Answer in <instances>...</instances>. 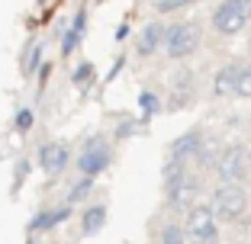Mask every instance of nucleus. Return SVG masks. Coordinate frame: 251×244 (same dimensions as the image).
I'll return each instance as SVG.
<instances>
[{"label":"nucleus","mask_w":251,"mask_h":244,"mask_svg":"<svg viewBox=\"0 0 251 244\" xmlns=\"http://www.w3.org/2000/svg\"><path fill=\"white\" fill-rule=\"evenodd\" d=\"M29 170H32V164H29V157H20L16 161V167H13V193L23 186V180L29 177Z\"/></svg>","instance_id":"b1692460"},{"label":"nucleus","mask_w":251,"mask_h":244,"mask_svg":"<svg viewBox=\"0 0 251 244\" xmlns=\"http://www.w3.org/2000/svg\"><path fill=\"white\" fill-rule=\"evenodd\" d=\"M71 209H74V206H68V202H61L58 209H42V212H36V215L29 219L26 231H29V235H42V231L58 228V225H65L68 219H71Z\"/></svg>","instance_id":"9d476101"},{"label":"nucleus","mask_w":251,"mask_h":244,"mask_svg":"<svg viewBox=\"0 0 251 244\" xmlns=\"http://www.w3.org/2000/svg\"><path fill=\"white\" fill-rule=\"evenodd\" d=\"M158 244H187V231H184V225L168 222V225L161 228V235H158Z\"/></svg>","instance_id":"4be33fe9"},{"label":"nucleus","mask_w":251,"mask_h":244,"mask_svg":"<svg viewBox=\"0 0 251 244\" xmlns=\"http://www.w3.org/2000/svg\"><path fill=\"white\" fill-rule=\"evenodd\" d=\"M94 81H97V67L90 65V61H81V65L71 71V87L81 90V93H87V90L94 87Z\"/></svg>","instance_id":"dca6fc26"},{"label":"nucleus","mask_w":251,"mask_h":244,"mask_svg":"<svg viewBox=\"0 0 251 244\" xmlns=\"http://www.w3.org/2000/svg\"><path fill=\"white\" fill-rule=\"evenodd\" d=\"M142 122H145V119H123V122L116 126V138H129V135H135Z\"/></svg>","instance_id":"bb28decb"},{"label":"nucleus","mask_w":251,"mask_h":244,"mask_svg":"<svg viewBox=\"0 0 251 244\" xmlns=\"http://www.w3.org/2000/svg\"><path fill=\"white\" fill-rule=\"evenodd\" d=\"M219 155H222L219 138H206V141H203V148H200V155L193 157V161H197V167H200V170H206V167H216Z\"/></svg>","instance_id":"f3484780"},{"label":"nucleus","mask_w":251,"mask_h":244,"mask_svg":"<svg viewBox=\"0 0 251 244\" xmlns=\"http://www.w3.org/2000/svg\"><path fill=\"white\" fill-rule=\"evenodd\" d=\"M213 202L216 215H219L222 222H245V215L251 209V200H248V190L242 183H219L209 196Z\"/></svg>","instance_id":"f03ea898"},{"label":"nucleus","mask_w":251,"mask_h":244,"mask_svg":"<svg viewBox=\"0 0 251 244\" xmlns=\"http://www.w3.org/2000/svg\"><path fill=\"white\" fill-rule=\"evenodd\" d=\"M126 36H129V22H123V26H119V29H116V39H119V42H123Z\"/></svg>","instance_id":"c85d7f7f"},{"label":"nucleus","mask_w":251,"mask_h":244,"mask_svg":"<svg viewBox=\"0 0 251 244\" xmlns=\"http://www.w3.org/2000/svg\"><path fill=\"white\" fill-rule=\"evenodd\" d=\"M203 141H206L203 129H187L184 135H177V138L171 141L168 155H171V157H180V161H190V157H197V155H200Z\"/></svg>","instance_id":"f8f14e48"},{"label":"nucleus","mask_w":251,"mask_h":244,"mask_svg":"<svg viewBox=\"0 0 251 244\" xmlns=\"http://www.w3.org/2000/svg\"><path fill=\"white\" fill-rule=\"evenodd\" d=\"M251 22V0H222L209 16L216 36H235Z\"/></svg>","instance_id":"20e7f679"},{"label":"nucleus","mask_w":251,"mask_h":244,"mask_svg":"<svg viewBox=\"0 0 251 244\" xmlns=\"http://www.w3.org/2000/svg\"><path fill=\"white\" fill-rule=\"evenodd\" d=\"M164 39H168V22H161V20L145 22L139 39H135V55L139 58H151L158 48H164Z\"/></svg>","instance_id":"1a4fd4ad"},{"label":"nucleus","mask_w":251,"mask_h":244,"mask_svg":"<svg viewBox=\"0 0 251 244\" xmlns=\"http://www.w3.org/2000/svg\"><path fill=\"white\" fill-rule=\"evenodd\" d=\"M242 67H245L242 61H229V65H222L219 71L213 74V96H235Z\"/></svg>","instance_id":"ddd939ff"},{"label":"nucleus","mask_w":251,"mask_h":244,"mask_svg":"<svg viewBox=\"0 0 251 244\" xmlns=\"http://www.w3.org/2000/svg\"><path fill=\"white\" fill-rule=\"evenodd\" d=\"M193 103V71L180 67L171 74V110H184Z\"/></svg>","instance_id":"9b49d317"},{"label":"nucleus","mask_w":251,"mask_h":244,"mask_svg":"<svg viewBox=\"0 0 251 244\" xmlns=\"http://www.w3.org/2000/svg\"><path fill=\"white\" fill-rule=\"evenodd\" d=\"M84 32H87V10H77L71 20V26L65 29V36H61V55H74V48H77V42L84 39Z\"/></svg>","instance_id":"2eb2a0df"},{"label":"nucleus","mask_w":251,"mask_h":244,"mask_svg":"<svg viewBox=\"0 0 251 244\" xmlns=\"http://www.w3.org/2000/svg\"><path fill=\"white\" fill-rule=\"evenodd\" d=\"M248 55H251V39H248Z\"/></svg>","instance_id":"c756f323"},{"label":"nucleus","mask_w":251,"mask_h":244,"mask_svg":"<svg viewBox=\"0 0 251 244\" xmlns=\"http://www.w3.org/2000/svg\"><path fill=\"white\" fill-rule=\"evenodd\" d=\"M187 3H193V0H187Z\"/></svg>","instance_id":"7c9ffc66"},{"label":"nucleus","mask_w":251,"mask_h":244,"mask_svg":"<svg viewBox=\"0 0 251 244\" xmlns=\"http://www.w3.org/2000/svg\"><path fill=\"white\" fill-rule=\"evenodd\" d=\"M187 7V0H155V13L158 16H168V13H177V10Z\"/></svg>","instance_id":"393cba45"},{"label":"nucleus","mask_w":251,"mask_h":244,"mask_svg":"<svg viewBox=\"0 0 251 244\" xmlns=\"http://www.w3.org/2000/svg\"><path fill=\"white\" fill-rule=\"evenodd\" d=\"M32 126H36V112H32V106H20V110H16V116H13L16 135H29Z\"/></svg>","instance_id":"412c9836"},{"label":"nucleus","mask_w":251,"mask_h":244,"mask_svg":"<svg viewBox=\"0 0 251 244\" xmlns=\"http://www.w3.org/2000/svg\"><path fill=\"white\" fill-rule=\"evenodd\" d=\"M39 65H42V45H29V52H26V58H23V74L26 77L36 74Z\"/></svg>","instance_id":"5701e85b"},{"label":"nucleus","mask_w":251,"mask_h":244,"mask_svg":"<svg viewBox=\"0 0 251 244\" xmlns=\"http://www.w3.org/2000/svg\"><path fill=\"white\" fill-rule=\"evenodd\" d=\"M216 174L222 183H245L251 177V151L245 145H226L216 161Z\"/></svg>","instance_id":"423d86ee"},{"label":"nucleus","mask_w":251,"mask_h":244,"mask_svg":"<svg viewBox=\"0 0 251 244\" xmlns=\"http://www.w3.org/2000/svg\"><path fill=\"white\" fill-rule=\"evenodd\" d=\"M94 180H97V177H87V174H81V180H74V186L68 190V196H65L68 206H77V202L87 200L90 190H94Z\"/></svg>","instance_id":"a211bd4d"},{"label":"nucleus","mask_w":251,"mask_h":244,"mask_svg":"<svg viewBox=\"0 0 251 244\" xmlns=\"http://www.w3.org/2000/svg\"><path fill=\"white\" fill-rule=\"evenodd\" d=\"M235 96H242V100H251V65L242 67V77H238V90Z\"/></svg>","instance_id":"a878e982"},{"label":"nucleus","mask_w":251,"mask_h":244,"mask_svg":"<svg viewBox=\"0 0 251 244\" xmlns=\"http://www.w3.org/2000/svg\"><path fill=\"white\" fill-rule=\"evenodd\" d=\"M106 219H110V209H106V202H94V206H87V209L81 212V235H84V238L100 235V231L106 228Z\"/></svg>","instance_id":"4468645a"},{"label":"nucleus","mask_w":251,"mask_h":244,"mask_svg":"<svg viewBox=\"0 0 251 244\" xmlns=\"http://www.w3.org/2000/svg\"><path fill=\"white\" fill-rule=\"evenodd\" d=\"M74 164H77V174L100 177V174L113 164V141L106 138V135H100V132L87 135L84 145H81V151H77V157H74Z\"/></svg>","instance_id":"f257e3e1"},{"label":"nucleus","mask_w":251,"mask_h":244,"mask_svg":"<svg viewBox=\"0 0 251 244\" xmlns=\"http://www.w3.org/2000/svg\"><path fill=\"white\" fill-rule=\"evenodd\" d=\"M200 177L187 170L180 180H174L171 186H164V196H168V206L171 209H193L197 206V196H200Z\"/></svg>","instance_id":"6e6552de"},{"label":"nucleus","mask_w":251,"mask_h":244,"mask_svg":"<svg viewBox=\"0 0 251 244\" xmlns=\"http://www.w3.org/2000/svg\"><path fill=\"white\" fill-rule=\"evenodd\" d=\"M184 231L197 244H216L219 241V215H216L213 202H200V206L187 209Z\"/></svg>","instance_id":"39448f33"},{"label":"nucleus","mask_w":251,"mask_h":244,"mask_svg":"<svg viewBox=\"0 0 251 244\" xmlns=\"http://www.w3.org/2000/svg\"><path fill=\"white\" fill-rule=\"evenodd\" d=\"M123 65H126V58H116V61H113V67H110V74H106V81H113V77L123 71Z\"/></svg>","instance_id":"cd10ccee"},{"label":"nucleus","mask_w":251,"mask_h":244,"mask_svg":"<svg viewBox=\"0 0 251 244\" xmlns=\"http://www.w3.org/2000/svg\"><path fill=\"white\" fill-rule=\"evenodd\" d=\"M187 174V161H180V157H171L168 155V161L161 164V186H171L174 180H180Z\"/></svg>","instance_id":"6ab92c4d"},{"label":"nucleus","mask_w":251,"mask_h":244,"mask_svg":"<svg viewBox=\"0 0 251 244\" xmlns=\"http://www.w3.org/2000/svg\"><path fill=\"white\" fill-rule=\"evenodd\" d=\"M36 161L49 177H61L65 167L71 164V145L68 141H42L36 151Z\"/></svg>","instance_id":"0eeeda50"},{"label":"nucleus","mask_w":251,"mask_h":244,"mask_svg":"<svg viewBox=\"0 0 251 244\" xmlns=\"http://www.w3.org/2000/svg\"><path fill=\"white\" fill-rule=\"evenodd\" d=\"M139 110H142V119H155L158 112H161V96L155 93V90H142L139 93Z\"/></svg>","instance_id":"aec40b11"},{"label":"nucleus","mask_w":251,"mask_h":244,"mask_svg":"<svg viewBox=\"0 0 251 244\" xmlns=\"http://www.w3.org/2000/svg\"><path fill=\"white\" fill-rule=\"evenodd\" d=\"M203 42V26L200 20H187V22H171L168 26V39H164V55L171 61H184Z\"/></svg>","instance_id":"7ed1b4c3"}]
</instances>
